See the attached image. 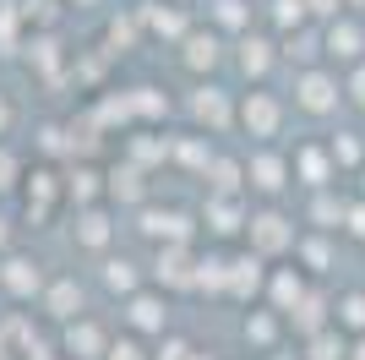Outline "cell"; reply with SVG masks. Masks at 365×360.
<instances>
[{
  "label": "cell",
  "instance_id": "cell-40",
  "mask_svg": "<svg viewBox=\"0 0 365 360\" xmlns=\"http://www.w3.org/2000/svg\"><path fill=\"white\" fill-rule=\"evenodd\" d=\"M349 186H354V196H365V164L354 169V180H349Z\"/></svg>",
  "mask_w": 365,
  "mask_h": 360
},
{
  "label": "cell",
  "instance_id": "cell-9",
  "mask_svg": "<svg viewBox=\"0 0 365 360\" xmlns=\"http://www.w3.org/2000/svg\"><path fill=\"white\" fill-rule=\"evenodd\" d=\"M131 229H137L148 246H185V240H202L197 213H185L180 202H158V196L131 213Z\"/></svg>",
  "mask_w": 365,
  "mask_h": 360
},
{
  "label": "cell",
  "instance_id": "cell-13",
  "mask_svg": "<svg viewBox=\"0 0 365 360\" xmlns=\"http://www.w3.org/2000/svg\"><path fill=\"white\" fill-rule=\"evenodd\" d=\"M148 273L164 295H197V279H202V246L185 240V246H153L148 256Z\"/></svg>",
  "mask_w": 365,
  "mask_h": 360
},
{
  "label": "cell",
  "instance_id": "cell-33",
  "mask_svg": "<svg viewBox=\"0 0 365 360\" xmlns=\"http://www.w3.org/2000/svg\"><path fill=\"white\" fill-rule=\"evenodd\" d=\"M104 360H153V344L137 339V333H115L109 349H104Z\"/></svg>",
  "mask_w": 365,
  "mask_h": 360
},
{
  "label": "cell",
  "instance_id": "cell-3",
  "mask_svg": "<svg viewBox=\"0 0 365 360\" xmlns=\"http://www.w3.org/2000/svg\"><path fill=\"white\" fill-rule=\"evenodd\" d=\"M305 224L289 202H251V224H245V251H257L262 262H289L300 246Z\"/></svg>",
  "mask_w": 365,
  "mask_h": 360
},
{
  "label": "cell",
  "instance_id": "cell-28",
  "mask_svg": "<svg viewBox=\"0 0 365 360\" xmlns=\"http://www.w3.org/2000/svg\"><path fill=\"white\" fill-rule=\"evenodd\" d=\"M333 328H344L349 339L365 333V284H338L333 289Z\"/></svg>",
  "mask_w": 365,
  "mask_h": 360
},
{
  "label": "cell",
  "instance_id": "cell-41",
  "mask_svg": "<svg viewBox=\"0 0 365 360\" xmlns=\"http://www.w3.org/2000/svg\"><path fill=\"white\" fill-rule=\"evenodd\" d=\"M344 11H360L365 16V0H344Z\"/></svg>",
  "mask_w": 365,
  "mask_h": 360
},
{
  "label": "cell",
  "instance_id": "cell-11",
  "mask_svg": "<svg viewBox=\"0 0 365 360\" xmlns=\"http://www.w3.org/2000/svg\"><path fill=\"white\" fill-rule=\"evenodd\" d=\"M169 328H175V295H164L158 284H148V289L120 300V333H137V339L158 344Z\"/></svg>",
  "mask_w": 365,
  "mask_h": 360
},
{
  "label": "cell",
  "instance_id": "cell-16",
  "mask_svg": "<svg viewBox=\"0 0 365 360\" xmlns=\"http://www.w3.org/2000/svg\"><path fill=\"white\" fill-rule=\"evenodd\" d=\"M349 202H354V186H322V191H305L294 202L305 229H322V235H344V219H349Z\"/></svg>",
  "mask_w": 365,
  "mask_h": 360
},
{
  "label": "cell",
  "instance_id": "cell-34",
  "mask_svg": "<svg viewBox=\"0 0 365 360\" xmlns=\"http://www.w3.org/2000/svg\"><path fill=\"white\" fill-rule=\"evenodd\" d=\"M344 109H349L354 120H365V60L344 71Z\"/></svg>",
  "mask_w": 365,
  "mask_h": 360
},
{
  "label": "cell",
  "instance_id": "cell-19",
  "mask_svg": "<svg viewBox=\"0 0 365 360\" xmlns=\"http://www.w3.org/2000/svg\"><path fill=\"white\" fill-rule=\"evenodd\" d=\"M322 49H327V66L349 71L365 60V16L360 11H344L333 22H322Z\"/></svg>",
  "mask_w": 365,
  "mask_h": 360
},
{
  "label": "cell",
  "instance_id": "cell-6",
  "mask_svg": "<svg viewBox=\"0 0 365 360\" xmlns=\"http://www.w3.org/2000/svg\"><path fill=\"white\" fill-rule=\"evenodd\" d=\"M245 196H251V202H289V196H294L289 142H262V148H245Z\"/></svg>",
  "mask_w": 365,
  "mask_h": 360
},
{
  "label": "cell",
  "instance_id": "cell-42",
  "mask_svg": "<svg viewBox=\"0 0 365 360\" xmlns=\"http://www.w3.org/2000/svg\"><path fill=\"white\" fill-rule=\"evenodd\" d=\"M175 6H191V11H197V6H202V0H175Z\"/></svg>",
  "mask_w": 365,
  "mask_h": 360
},
{
  "label": "cell",
  "instance_id": "cell-26",
  "mask_svg": "<svg viewBox=\"0 0 365 360\" xmlns=\"http://www.w3.org/2000/svg\"><path fill=\"white\" fill-rule=\"evenodd\" d=\"M294 344V355L300 360H349V333L344 328H311V333H300V339H289Z\"/></svg>",
  "mask_w": 365,
  "mask_h": 360
},
{
  "label": "cell",
  "instance_id": "cell-14",
  "mask_svg": "<svg viewBox=\"0 0 365 360\" xmlns=\"http://www.w3.org/2000/svg\"><path fill=\"white\" fill-rule=\"evenodd\" d=\"M44 284H49V268H44L38 251L16 246V251L0 256V300H11V306H38Z\"/></svg>",
  "mask_w": 365,
  "mask_h": 360
},
{
  "label": "cell",
  "instance_id": "cell-21",
  "mask_svg": "<svg viewBox=\"0 0 365 360\" xmlns=\"http://www.w3.org/2000/svg\"><path fill=\"white\" fill-rule=\"evenodd\" d=\"M240 344L251 349V355H273V349H284L289 344V322L267 306V300H257V306H245V316H240Z\"/></svg>",
  "mask_w": 365,
  "mask_h": 360
},
{
  "label": "cell",
  "instance_id": "cell-25",
  "mask_svg": "<svg viewBox=\"0 0 365 360\" xmlns=\"http://www.w3.org/2000/svg\"><path fill=\"white\" fill-rule=\"evenodd\" d=\"M278 49H284V66H289V71H305V66H327V49H322V22L284 33V39H278Z\"/></svg>",
  "mask_w": 365,
  "mask_h": 360
},
{
  "label": "cell",
  "instance_id": "cell-37",
  "mask_svg": "<svg viewBox=\"0 0 365 360\" xmlns=\"http://www.w3.org/2000/svg\"><path fill=\"white\" fill-rule=\"evenodd\" d=\"M311 6V16L317 22H333V16H344V0H305Z\"/></svg>",
  "mask_w": 365,
  "mask_h": 360
},
{
  "label": "cell",
  "instance_id": "cell-2",
  "mask_svg": "<svg viewBox=\"0 0 365 360\" xmlns=\"http://www.w3.org/2000/svg\"><path fill=\"white\" fill-rule=\"evenodd\" d=\"M289 120H294L289 93H278L273 82L267 88H240V99H235V136H245V148L284 142Z\"/></svg>",
  "mask_w": 365,
  "mask_h": 360
},
{
  "label": "cell",
  "instance_id": "cell-27",
  "mask_svg": "<svg viewBox=\"0 0 365 360\" xmlns=\"http://www.w3.org/2000/svg\"><path fill=\"white\" fill-rule=\"evenodd\" d=\"M327 148H333L338 175L354 180V169L365 164V126H333V131H327Z\"/></svg>",
  "mask_w": 365,
  "mask_h": 360
},
{
  "label": "cell",
  "instance_id": "cell-4",
  "mask_svg": "<svg viewBox=\"0 0 365 360\" xmlns=\"http://www.w3.org/2000/svg\"><path fill=\"white\" fill-rule=\"evenodd\" d=\"M289 109L311 126H333L344 109V71L338 66H305L289 76Z\"/></svg>",
  "mask_w": 365,
  "mask_h": 360
},
{
  "label": "cell",
  "instance_id": "cell-23",
  "mask_svg": "<svg viewBox=\"0 0 365 360\" xmlns=\"http://www.w3.org/2000/svg\"><path fill=\"white\" fill-rule=\"evenodd\" d=\"M197 22H207L213 33H224L229 44H235L240 33H251L262 22V6H257V0H202Z\"/></svg>",
  "mask_w": 365,
  "mask_h": 360
},
{
  "label": "cell",
  "instance_id": "cell-30",
  "mask_svg": "<svg viewBox=\"0 0 365 360\" xmlns=\"http://www.w3.org/2000/svg\"><path fill=\"white\" fill-rule=\"evenodd\" d=\"M16 49H28V16H22V6L0 0V60H11Z\"/></svg>",
  "mask_w": 365,
  "mask_h": 360
},
{
  "label": "cell",
  "instance_id": "cell-32",
  "mask_svg": "<svg viewBox=\"0 0 365 360\" xmlns=\"http://www.w3.org/2000/svg\"><path fill=\"white\" fill-rule=\"evenodd\" d=\"M22 120H28V109H22V99H16L6 82H0V142H16V131H22Z\"/></svg>",
  "mask_w": 365,
  "mask_h": 360
},
{
  "label": "cell",
  "instance_id": "cell-35",
  "mask_svg": "<svg viewBox=\"0 0 365 360\" xmlns=\"http://www.w3.org/2000/svg\"><path fill=\"white\" fill-rule=\"evenodd\" d=\"M16 246H22V224H16V208H11V202H0V256L16 251Z\"/></svg>",
  "mask_w": 365,
  "mask_h": 360
},
{
  "label": "cell",
  "instance_id": "cell-1",
  "mask_svg": "<svg viewBox=\"0 0 365 360\" xmlns=\"http://www.w3.org/2000/svg\"><path fill=\"white\" fill-rule=\"evenodd\" d=\"M16 208V224L22 229H49L55 219L71 213V191H66V164H49V159H33L22 186L11 196Z\"/></svg>",
  "mask_w": 365,
  "mask_h": 360
},
{
  "label": "cell",
  "instance_id": "cell-7",
  "mask_svg": "<svg viewBox=\"0 0 365 360\" xmlns=\"http://www.w3.org/2000/svg\"><path fill=\"white\" fill-rule=\"evenodd\" d=\"M229 71L240 76V88H267L278 71H284V49H278V33H267L257 22L251 33H240L229 44Z\"/></svg>",
  "mask_w": 365,
  "mask_h": 360
},
{
  "label": "cell",
  "instance_id": "cell-18",
  "mask_svg": "<svg viewBox=\"0 0 365 360\" xmlns=\"http://www.w3.org/2000/svg\"><path fill=\"white\" fill-rule=\"evenodd\" d=\"M317 284H322V279H311V273H305L300 262L289 256V262H273V268H267V295H262V300H267V306H273V311L289 322V316L305 306V295H311Z\"/></svg>",
  "mask_w": 365,
  "mask_h": 360
},
{
  "label": "cell",
  "instance_id": "cell-8",
  "mask_svg": "<svg viewBox=\"0 0 365 360\" xmlns=\"http://www.w3.org/2000/svg\"><path fill=\"white\" fill-rule=\"evenodd\" d=\"M197 224H202L207 246H240L245 224H251V196L245 191H202Z\"/></svg>",
  "mask_w": 365,
  "mask_h": 360
},
{
  "label": "cell",
  "instance_id": "cell-15",
  "mask_svg": "<svg viewBox=\"0 0 365 360\" xmlns=\"http://www.w3.org/2000/svg\"><path fill=\"white\" fill-rule=\"evenodd\" d=\"M289 164H294V196L305 191H322V186H349L333 164V148L327 136H294L289 142Z\"/></svg>",
  "mask_w": 365,
  "mask_h": 360
},
{
  "label": "cell",
  "instance_id": "cell-5",
  "mask_svg": "<svg viewBox=\"0 0 365 360\" xmlns=\"http://www.w3.org/2000/svg\"><path fill=\"white\" fill-rule=\"evenodd\" d=\"M235 99H240V88H229L224 76H213V82H191L185 88V104H180V115H185V126L191 131H202V136H235Z\"/></svg>",
  "mask_w": 365,
  "mask_h": 360
},
{
  "label": "cell",
  "instance_id": "cell-20",
  "mask_svg": "<svg viewBox=\"0 0 365 360\" xmlns=\"http://www.w3.org/2000/svg\"><path fill=\"white\" fill-rule=\"evenodd\" d=\"M109 339H115V328H109V322H98L93 311H82L76 322L55 328V349H61L66 360H104Z\"/></svg>",
  "mask_w": 365,
  "mask_h": 360
},
{
  "label": "cell",
  "instance_id": "cell-22",
  "mask_svg": "<svg viewBox=\"0 0 365 360\" xmlns=\"http://www.w3.org/2000/svg\"><path fill=\"white\" fill-rule=\"evenodd\" d=\"M148 284H153V273H148L142 256L120 251V246L109 256H98V289H104L109 300H125V295H137V289H148Z\"/></svg>",
  "mask_w": 365,
  "mask_h": 360
},
{
  "label": "cell",
  "instance_id": "cell-29",
  "mask_svg": "<svg viewBox=\"0 0 365 360\" xmlns=\"http://www.w3.org/2000/svg\"><path fill=\"white\" fill-rule=\"evenodd\" d=\"M317 16H311V6L305 0H262V28L267 33H294V28H311Z\"/></svg>",
  "mask_w": 365,
  "mask_h": 360
},
{
  "label": "cell",
  "instance_id": "cell-10",
  "mask_svg": "<svg viewBox=\"0 0 365 360\" xmlns=\"http://www.w3.org/2000/svg\"><path fill=\"white\" fill-rule=\"evenodd\" d=\"M175 60H180V71L191 82H213V76L229 71V39L213 33L207 22H191V33L175 44Z\"/></svg>",
  "mask_w": 365,
  "mask_h": 360
},
{
  "label": "cell",
  "instance_id": "cell-38",
  "mask_svg": "<svg viewBox=\"0 0 365 360\" xmlns=\"http://www.w3.org/2000/svg\"><path fill=\"white\" fill-rule=\"evenodd\" d=\"M262 360H300V355H294V344H284V349H273V355H262Z\"/></svg>",
  "mask_w": 365,
  "mask_h": 360
},
{
  "label": "cell",
  "instance_id": "cell-24",
  "mask_svg": "<svg viewBox=\"0 0 365 360\" xmlns=\"http://www.w3.org/2000/svg\"><path fill=\"white\" fill-rule=\"evenodd\" d=\"M294 262H300L311 279H333V268H338V235H322V229H305L300 235V246H294Z\"/></svg>",
  "mask_w": 365,
  "mask_h": 360
},
{
  "label": "cell",
  "instance_id": "cell-17",
  "mask_svg": "<svg viewBox=\"0 0 365 360\" xmlns=\"http://www.w3.org/2000/svg\"><path fill=\"white\" fill-rule=\"evenodd\" d=\"M82 311H93L88 306V284H82L76 273H49L44 295H38V316H44L49 328H66V322H76Z\"/></svg>",
  "mask_w": 365,
  "mask_h": 360
},
{
  "label": "cell",
  "instance_id": "cell-39",
  "mask_svg": "<svg viewBox=\"0 0 365 360\" xmlns=\"http://www.w3.org/2000/svg\"><path fill=\"white\" fill-rule=\"evenodd\" d=\"M349 360H365V333H360V339H349Z\"/></svg>",
  "mask_w": 365,
  "mask_h": 360
},
{
  "label": "cell",
  "instance_id": "cell-31",
  "mask_svg": "<svg viewBox=\"0 0 365 360\" xmlns=\"http://www.w3.org/2000/svg\"><path fill=\"white\" fill-rule=\"evenodd\" d=\"M28 164H33V159L22 153V142H0V202H11V196H16Z\"/></svg>",
  "mask_w": 365,
  "mask_h": 360
},
{
  "label": "cell",
  "instance_id": "cell-36",
  "mask_svg": "<svg viewBox=\"0 0 365 360\" xmlns=\"http://www.w3.org/2000/svg\"><path fill=\"white\" fill-rule=\"evenodd\" d=\"M344 240H354L365 251V196H354L349 202V219H344Z\"/></svg>",
  "mask_w": 365,
  "mask_h": 360
},
{
  "label": "cell",
  "instance_id": "cell-12",
  "mask_svg": "<svg viewBox=\"0 0 365 360\" xmlns=\"http://www.w3.org/2000/svg\"><path fill=\"white\" fill-rule=\"evenodd\" d=\"M66 224H71V246L82 256H109L120 246V208H109V202H93V208H71L66 213Z\"/></svg>",
  "mask_w": 365,
  "mask_h": 360
}]
</instances>
